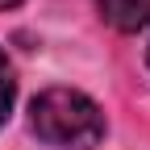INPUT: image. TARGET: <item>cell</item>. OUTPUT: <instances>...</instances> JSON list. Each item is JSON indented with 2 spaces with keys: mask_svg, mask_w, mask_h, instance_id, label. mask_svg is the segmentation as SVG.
<instances>
[{
  "mask_svg": "<svg viewBox=\"0 0 150 150\" xmlns=\"http://www.w3.org/2000/svg\"><path fill=\"white\" fill-rule=\"evenodd\" d=\"M29 125H33V134L42 142L63 146V150H92L104 138L100 104L92 96H83V92H75V88L38 92L33 104H29Z\"/></svg>",
  "mask_w": 150,
  "mask_h": 150,
  "instance_id": "6da1fadb",
  "label": "cell"
},
{
  "mask_svg": "<svg viewBox=\"0 0 150 150\" xmlns=\"http://www.w3.org/2000/svg\"><path fill=\"white\" fill-rule=\"evenodd\" d=\"M96 8L121 33H138L150 25V0H96Z\"/></svg>",
  "mask_w": 150,
  "mask_h": 150,
  "instance_id": "7a4b0ae2",
  "label": "cell"
},
{
  "mask_svg": "<svg viewBox=\"0 0 150 150\" xmlns=\"http://www.w3.org/2000/svg\"><path fill=\"white\" fill-rule=\"evenodd\" d=\"M13 100H17V79H13V67H8V59H4V50H0V125L8 121Z\"/></svg>",
  "mask_w": 150,
  "mask_h": 150,
  "instance_id": "3957f363",
  "label": "cell"
},
{
  "mask_svg": "<svg viewBox=\"0 0 150 150\" xmlns=\"http://www.w3.org/2000/svg\"><path fill=\"white\" fill-rule=\"evenodd\" d=\"M17 4H21V0H0V13H4V8H17Z\"/></svg>",
  "mask_w": 150,
  "mask_h": 150,
  "instance_id": "277c9868",
  "label": "cell"
}]
</instances>
